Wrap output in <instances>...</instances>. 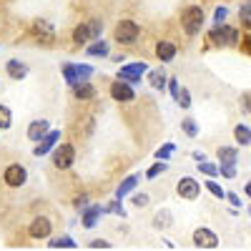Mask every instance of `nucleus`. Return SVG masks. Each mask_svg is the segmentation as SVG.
Wrapping results in <instances>:
<instances>
[{"instance_id":"nucleus-7","label":"nucleus","mask_w":251,"mask_h":251,"mask_svg":"<svg viewBox=\"0 0 251 251\" xmlns=\"http://www.w3.org/2000/svg\"><path fill=\"white\" fill-rule=\"evenodd\" d=\"M3 181H5L10 188H20V186L28 181V171H25L20 163H13V166H8V169H5Z\"/></svg>"},{"instance_id":"nucleus-37","label":"nucleus","mask_w":251,"mask_h":251,"mask_svg":"<svg viewBox=\"0 0 251 251\" xmlns=\"http://www.w3.org/2000/svg\"><path fill=\"white\" fill-rule=\"evenodd\" d=\"M149 201H151V199H149V194H136V196H133V206H136V208L149 206Z\"/></svg>"},{"instance_id":"nucleus-10","label":"nucleus","mask_w":251,"mask_h":251,"mask_svg":"<svg viewBox=\"0 0 251 251\" xmlns=\"http://www.w3.org/2000/svg\"><path fill=\"white\" fill-rule=\"evenodd\" d=\"M194 244L199 249H216L219 246V236L211 231V228H196L194 231Z\"/></svg>"},{"instance_id":"nucleus-42","label":"nucleus","mask_w":251,"mask_h":251,"mask_svg":"<svg viewBox=\"0 0 251 251\" xmlns=\"http://www.w3.org/2000/svg\"><path fill=\"white\" fill-rule=\"evenodd\" d=\"M224 199H228V201H231V203H234V206H236V208H239V206H241V199H239V196H236V194H224Z\"/></svg>"},{"instance_id":"nucleus-29","label":"nucleus","mask_w":251,"mask_h":251,"mask_svg":"<svg viewBox=\"0 0 251 251\" xmlns=\"http://www.w3.org/2000/svg\"><path fill=\"white\" fill-rule=\"evenodd\" d=\"M174 151H176V146H174V143H166V146H161V149L156 151V158H158V161H169V158L174 156Z\"/></svg>"},{"instance_id":"nucleus-18","label":"nucleus","mask_w":251,"mask_h":251,"mask_svg":"<svg viewBox=\"0 0 251 251\" xmlns=\"http://www.w3.org/2000/svg\"><path fill=\"white\" fill-rule=\"evenodd\" d=\"M33 33L40 35V38H46V40H53V25L48 23V20H35Z\"/></svg>"},{"instance_id":"nucleus-30","label":"nucleus","mask_w":251,"mask_h":251,"mask_svg":"<svg viewBox=\"0 0 251 251\" xmlns=\"http://www.w3.org/2000/svg\"><path fill=\"white\" fill-rule=\"evenodd\" d=\"M166 169H169V163H163V161H158V163H153L149 171H146V178H156V176H161Z\"/></svg>"},{"instance_id":"nucleus-11","label":"nucleus","mask_w":251,"mask_h":251,"mask_svg":"<svg viewBox=\"0 0 251 251\" xmlns=\"http://www.w3.org/2000/svg\"><path fill=\"white\" fill-rule=\"evenodd\" d=\"M28 234H30L33 239H48V236H50V219H46V216L33 219Z\"/></svg>"},{"instance_id":"nucleus-3","label":"nucleus","mask_w":251,"mask_h":251,"mask_svg":"<svg viewBox=\"0 0 251 251\" xmlns=\"http://www.w3.org/2000/svg\"><path fill=\"white\" fill-rule=\"evenodd\" d=\"M100 30H103L100 20H88V23H83V25H78V28L73 30V40H75L78 46L88 43V40H98Z\"/></svg>"},{"instance_id":"nucleus-5","label":"nucleus","mask_w":251,"mask_h":251,"mask_svg":"<svg viewBox=\"0 0 251 251\" xmlns=\"http://www.w3.org/2000/svg\"><path fill=\"white\" fill-rule=\"evenodd\" d=\"M73 161H75V149L71 143H60L55 149V153H53V166L60 169V171H66V169L73 166Z\"/></svg>"},{"instance_id":"nucleus-36","label":"nucleus","mask_w":251,"mask_h":251,"mask_svg":"<svg viewBox=\"0 0 251 251\" xmlns=\"http://www.w3.org/2000/svg\"><path fill=\"white\" fill-rule=\"evenodd\" d=\"M206 188H208V191H211L216 199H224V194H226V191H224V188H221L216 181H206Z\"/></svg>"},{"instance_id":"nucleus-26","label":"nucleus","mask_w":251,"mask_h":251,"mask_svg":"<svg viewBox=\"0 0 251 251\" xmlns=\"http://www.w3.org/2000/svg\"><path fill=\"white\" fill-rule=\"evenodd\" d=\"M13 126V116H10V108L8 106H0V131H8Z\"/></svg>"},{"instance_id":"nucleus-40","label":"nucleus","mask_w":251,"mask_h":251,"mask_svg":"<svg viewBox=\"0 0 251 251\" xmlns=\"http://www.w3.org/2000/svg\"><path fill=\"white\" fill-rule=\"evenodd\" d=\"M166 83H169V88H171V96L176 98V93H178V80H176V78H166Z\"/></svg>"},{"instance_id":"nucleus-34","label":"nucleus","mask_w":251,"mask_h":251,"mask_svg":"<svg viewBox=\"0 0 251 251\" xmlns=\"http://www.w3.org/2000/svg\"><path fill=\"white\" fill-rule=\"evenodd\" d=\"M63 75H66V83H68V86H73V83L78 80V75H75V66H71V63H68V66H63Z\"/></svg>"},{"instance_id":"nucleus-23","label":"nucleus","mask_w":251,"mask_h":251,"mask_svg":"<svg viewBox=\"0 0 251 251\" xmlns=\"http://www.w3.org/2000/svg\"><path fill=\"white\" fill-rule=\"evenodd\" d=\"M149 80H151V86H153L156 91H163V88H166V73H163V71H151Z\"/></svg>"},{"instance_id":"nucleus-19","label":"nucleus","mask_w":251,"mask_h":251,"mask_svg":"<svg viewBox=\"0 0 251 251\" xmlns=\"http://www.w3.org/2000/svg\"><path fill=\"white\" fill-rule=\"evenodd\" d=\"M138 178H141L138 174H133V176H128V178H126V181H123V183L118 186V191H116V199H123L126 194H131L133 188H136V183H138Z\"/></svg>"},{"instance_id":"nucleus-38","label":"nucleus","mask_w":251,"mask_h":251,"mask_svg":"<svg viewBox=\"0 0 251 251\" xmlns=\"http://www.w3.org/2000/svg\"><path fill=\"white\" fill-rule=\"evenodd\" d=\"M226 15H228V10H226V8H216V13H214L216 25H221V23H224V20H226Z\"/></svg>"},{"instance_id":"nucleus-33","label":"nucleus","mask_w":251,"mask_h":251,"mask_svg":"<svg viewBox=\"0 0 251 251\" xmlns=\"http://www.w3.org/2000/svg\"><path fill=\"white\" fill-rule=\"evenodd\" d=\"M219 174L226 176V178H234L236 176V163H221L219 166Z\"/></svg>"},{"instance_id":"nucleus-22","label":"nucleus","mask_w":251,"mask_h":251,"mask_svg":"<svg viewBox=\"0 0 251 251\" xmlns=\"http://www.w3.org/2000/svg\"><path fill=\"white\" fill-rule=\"evenodd\" d=\"M234 136H236V141L241 143V146H249L251 143V131H249V126H236V128H234Z\"/></svg>"},{"instance_id":"nucleus-14","label":"nucleus","mask_w":251,"mask_h":251,"mask_svg":"<svg viewBox=\"0 0 251 251\" xmlns=\"http://www.w3.org/2000/svg\"><path fill=\"white\" fill-rule=\"evenodd\" d=\"M73 96H75L78 100H91V98L96 96V88L91 86L88 80H75V83H73Z\"/></svg>"},{"instance_id":"nucleus-41","label":"nucleus","mask_w":251,"mask_h":251,"mask_svg":"<svg viewBox=\"0 0 251 251\" xmlns=\"http://www.w3.org/2000/svg\"><path fill=\"white\" fill-rule=\"evenodd\" d=\"M241 20H244V23L249 25V20H251V8H249V3L241 8Z\"/></svg>"},{"instance_id":"nucleus-24","label":"nucleus","mask_w":251,"mask_h":251,"mask_svg":"<svg viewBox=\"0 0 251 251\" xmlns=\"http://www.w3.org/2000/svg\"><path fill=\"white\" fill-rule=\"evenodd\" d=\"M196 166H199V171L201 174H206V176H219V166H214V163H208L206 158H201V161H196Z\"/></svg>"},{"instance_id":"nucleus-25","label":"nucleus","mask_w":251,"mask_h":251,"mask_svg":"<svg viewBox=\"0 0 251 251\" xmlns=\"http://www.w3.org/2000/svg\"><path fill=\"white\" fill-rule=\"evenodd\" d=\"M100 214H116V216H126V208L121 206V199H118V201H111L108 206H100Z\"/></svg>"},{"instance_id":"nucleus-16","label":"nucleus","mask_w":251,"mask_h":251,"mask_svg":"<svg viewBox=\"0 0 251 251\" xmlns=\"http://www.w3.org/2000/svg\"><path fill=\"white\" fill-rule=\"evenodd\" d=\"M156 55H158V60H163V63H171V60L176 58V46L169 43V40H161V43L156 46Z\"/></svg>"},{"instance_id":"nucleus-31","label":"nucleus","mask_w":251,"mask_h":251,"mask_svg":"<svg viewBox=\"0 0 251 251\" xmlns=\"http://www.w3.org/2000/svg\"><path fill=\"white\" fill-rule=\"evenodd\" d=\"M153 226H156V228H166V226H171V214H169V211H158V214H156Z\"/></svg>"},{"instance_id":"nucleus-32","label":"nucleus","mask_w":251,"mask_h":251,"mask_svg":"<svg viewBox=\"0 0 251 251\" xmlns=\"http://www.w3.org/2000/svg\"><path fill=\"white\" fill-rule=\"evenodd\" d=\"M176 103L181 108H188L191 106V93H188L186 88H178V93H176Z\"/></svg>"},{"instance_id":"nucleus-43","label":"nucleus","mask_w":251,"mask_h":251,"mask_svg":"<svg viewBox=\"0 0 251 251\" xmlns=\"http://www.w3.org/2000/svg\"><path fill=\"white\" fill-rule=\"evenodd\" d=\"M88 206V196H78L75 199V208H86Z\"/></svg>"},{"instance_id":"nucleus-20","label":"nucleus","mask_w":251,"mask_h":251,"mask_svg":"<svg viewBox=\"0 0 251 251\" xmlns=\"http://www.w3.org/2000/svg\"><path fill=\"white\" fill-rule=\"evenodd\" d=\"M216 156H219V161H221V163H236L239 151H236V149H228V146H221V149L216 151Z\"/></svg>"},{"instance_id":"nucleus-27","label":"nucleus","mask_w":251,"mask_h":251,"mask_svg":"<svg viewBox=\"0 0 251 251\" xmlns=\"http://www.w3.org/2000/svg\"><path fill=\"white\" fill-rule=\"evenodd\" d=\"M111 53V48H108V43H103V40H98V43H93V46H88V55H108Z\"/></svg>"},{"instance_id":"nucleus-12","label":"nucleus","mask_w":251,"mask_h":251,"mask_svg":"<svg viewBox=\"0 0 251 251\" xmlns=\"http://www.w3.org/2000/svg\"><path fill=\"white\" fill-rule=\"evenodd\" d=\"M58 138H60V131H48L43 138L38 141V146L33 149V153H35V156H46V153L53 149V146H55V141H58Z\"/></svg>"},{"instance_id":"nucleus-15","label":"nucleus","mask_w":251,"mask_h":251,"mask_svg":"<svg viewBox=\"0 0 251 251\" xmlns=\"http://www.w3.org/2000/svg\"><path fill=\"white\" fill-rule=\"evenodd\" d=\"M5 68H8V75L13 80H23L28 75V66H25V63H20V60H15V58L5 63Z\"/></svg>"},{"instance_id":"nucleus-13","label":"nucleus","mask_w":251,"mask_h":251,"mask_svg":"<svg viewBox=\"0 0 251 251\" xmlns=\"http://www.w3.org/2000/svg\"><path fill=\"white\" fill-rule=\"evenodd\" d=\"M48 131H50V123H48V121H43V118H40V121H33V123L28 126V138L38 143Z\"/></svg>"},{"instance_id":"nucleus-8","label":"nucleus","mask_w":251,"mask_h":251,"mask_svg":"<svg viewBox=\"0 0 251 251\" xmlns=\"http://www.w3.org/2000/svg\"><path fill=\"white\" fill-rule=\"evenodd\" d=\"M149 71V66L146 63H131V66H123L121 71H118V78L121 80H126V83H141V75Z\"/></svg>"},{"instance_id":"nucleus-9","label":"nucleus","mask_w":251,"mask_h":251,"mask_svg":"<svg viewBox=\"0 0 251 251\" xmlns=\"http://www.w3.org/2000/svg\"><path fill=\"white\" fill-rule=\"evenodd\" d=\"M111 98L118 100V103H131V100L136 98V93H133V88H131V83H126V80L118 78L113 86H111Z\"/></svg>"},{"instance_id":"nucleus-35","label":"nucleus","mask_w":251,"mask_h":251,"mask_svg":"<svg viewBox=\"0 0 251 251\" xmlns=\"http://www.w3.org/2000/svg\"><path fill=\"white\" fill-rule=\"evenodd\" d=\"M75 75H78V80H88L93 75V68L91 66H75Z\"/></svg>"},{"instance_id":"nucleus-6","label":"nucleus","mask_w":251,"mask_h":251,"mask_svg":"<svg viewBox=\"0 0 251 251\" xmlns=\"http://www.w3.org/2000/svg\"><path fill=\"white\" fill-rule=\"evenodd\" d=\"M176 191H178V196L186 199V201H196L199 194H201V186H199V181H194L191 176H183V178L176 183Z\"/></svg>"},{"instance_id":"nucleus-21","label":"nucleus","mask_w":251,"mask_h":251,"mask_svg":"<svg viewBox=\"0 0 251 251\" xmlns=\"http://www.w3.org/2000/svg\"><path fill=\"white\" fill-rule=\"evenodd\" d=\"M48 246H50V249H78V244H75L71 236H58V239L48 241Z\"/></svg>"},{"instance_id":"nucleus-17","label":"nucleus","mask_w":251,"mask_h":251,"mask_svg":"<svg viewBox=\"0 0 251 251\" xmlns=\"http://www.w3.org/2000/svg\"><path fill=\"white\" fill-rule=\"evenodd\" d=\"M98 216H100V206H86V211H83V226L93 228L98 224Z\"/></svg>"},{"instance_id":"nucleus-28","label":"nucleus","mask_w":251,"mask_h":251,"mask_svg":"<svg viewBox=\"0 0 251 251\" xmlns=\"http://www.w3.org/2000/svg\"><path fill=\"white\" fill-rule=\"evenodd\" d=\"M181 128H183V133H186V136H191V138H196V136H199V126L194 123V118L181 121Z\"/></svg>"},{"instance_id":"nucleus-39","label":"nucleus","mask_w":251,"mask_h":251,"mask_svg":"<svg viewBox=\"0 0 251 251\" xmlns=\"http://www.w3.org/2000/svg\"><path fill=\"white\" fill-rule=\"evenodd\" d=\"M88 246H91V249H111V241H103V239H96V241H91Z\"/></svg>"},{"instance_id":"nucleus-4","label":"nucleus","mask_w":251,"mask_h":251,"mask_svg":"<svg viewBox=\"0 0 251 251\" xmlns=\"http://www.w3.org/2000/svg\"><path fill=\"white\" fill-rule=\"evenodd\" d=\"M214 46H236L239 43V30L236 28H228V25H216L211 33H208Z\"/></svg>"},{"instance_id":"nucleus-2","label":"nucleus","mask_w":251,"mask_h":251,"mask_svg":"<svg viewBox=\"0 0 251 251\" xmlns=\"http://www.w3.org/2000/svg\"><path fill=\"white\" fill-rule=\"evenodd\" d=\"M138 33H141V28H138V23L136 20H121V23L116 25V40L118 43H123V46H133L136 40H138Z\"/></svg>"},{"instance_id":"nucleus-1","label":"nucleus","mask_w":251,"mask_h":251,"mask_svg":"<svg viewBox=\"0 0 251 251\" xmlns=\"http://www.w3.org/2000/svg\"><path fill=\"white\" fill-rule=\"evenodd\" d=\"M181 25L186 30V35H196L203 28V10L199 5H188L181 13Z\"/></svg>"}]
</instances>
